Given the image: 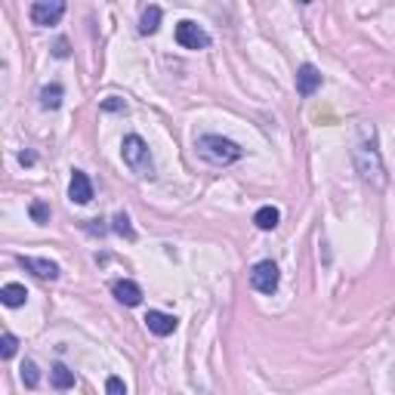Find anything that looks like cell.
<instances>
[{
	"label": "cell",
	"instance_id": "ac0fdd59",
	"mask_svg": "<svg viewBox=\"0 0 395 395\" xmlns=\"http://www.w3.org/2000/svg\"><path fill=\"white\" fill-rule=\"evenodd\" d=\"M22 380H25V386H28V389H34L37 383H40V374H37V364L34 361H25L22 364Z\"/></svg>",
	"mask_w": 395,
	"mask_h": 395
},
{
	"label": "cell",
	"instance_id": "603a6c76",
	"mask_svg": "<svg viewBox=\"0 0 395 395\" xmlns=\"http://www.w3.org/2000/svg\"><path fill=\"white\" fill-rule=\"evenodd\" d=\"M53 53H56V59H65V56H68V40H56Z\"/></svg>",
	"mask_w": 395,
	"mask_h": 395
},
{
	"label": "cell",
	"instance_id": "cb8c5ba5",
	"mask_svg": "<svg viewBox=\"0 0 395 395\" xmlns=\"http://www.w3.org/2000/svg\"><path fill=\"white\" fill-rule=\"evenodd\" d=\"M19 160H22V164H34V154H31V152H22V154H19Z\"/></svg>",
	"mask_w": 395,
	"mask_h": 395
},
{
	"label": "cell",
	"instance_id": "6da1fadb",
	"mask_svg": "<svg viewBox=\"0 0 395 395\" xmlns=\"http://www.w3.org/2000/svg\"><path fill=\"white\" fill-rule=\"evenodd\" d=\"M195 148H198V154H201L204 160H210V164H216V167L235 164V160L241 158V145H238V142L226 139V136H216V133L198 136Z\"/></svg>",
	"mask_w": 395,
	"mask_h": 395
},
{
	"label": "cell",
	"instance_id": "d6986e66",
	"mask_svg": "<svg viewBox=\"0 0 395 395\" xmlns=\"http://www.w3.org/2000/svg\"><path fill=\"white\" fill-rule=\"evenodd\" d=\"M16 349H19V339L12 337V333H3V337H0V355L12 358V355H16Z\"/></svg>",
	"mask_w": 395,
	"mask_h": 395
},
{
	"label": "cell",
	"instance_id": "2e32d148",
	"mask_svg": "<svg viewBox=\"0 0 395 395\" xmlns=\"http://www.w3.org/2000/svg\"><path fill=\"white\" fill-rule=\"evenodd\" d=\"M62 96H65V90H62L59 84L43 86V90H40V105H43V108H59V105H62Z\"/></svg>",
	"mask_w": 395,
	"mask_h": 395
},
{
	"label": "cell",
	"instance_id": "52a82bcc",
	"mask_svg": "<svg viewBox=\"0 0 395 395\" xmlns=\"http://www.w3.org/2000/svg\"><path fill=\"white\" fill-rule=\"evenodd\" d=\"M19 265L28 269L31 275H37L40 281H56L59 278V265L53 259H40V256H19Z\"/></svg>",
	"mask_w": 395,
	"mask_h": 395
},
{
	"label": "cell",
	"instance_id": "5b68a950",
	"mask_svg": "<svg viewBox=\"0 0 395 395\" xmlns=\"http://www.w3.org/2000/svg\"><path fill=\"white\" fill-rule=\"evenodd\" d=\"M65 0H34L31 6V22L40 25V28H49V25H59V19L65 16Z\"/></svg>",
	"mask_w": 395,
	"mask_h": 395
},
{
	"label": "cell",
	"instance_id": "9a60e30c",
	"mask_svg": "<svg viewBox=\"0 0 395 395\" xmlns=\"http://www.w3.org/2000/svg\"><path fill=\"white\" fill-rule=\"evenodd\" d=\"M49 383H53L56 389H74V370H68L65 364H56V368L49 370Z\"/></svg>",
	"mask_w": 395,
	"mask_h": 395
},
{
	"label": "cell",
	"instance_id": "d4e9b609",
	"mask_svg": "<svg viewBox=\"0 0 395 395\" xmlns=\"http://www.w3.org/2000/svg\"><path fill=\"white\" fill-rule=\"evenodd\" d=\"M300 3H312V0H300Z\"/></svg>",
	"mask_w": 395,
	"mask_h": 395
},
{
	"label": "cell",
	"instance_id": "277c9868",
	"mask_svg": "<svg viewBox=\"0 0 395 395\" xmlns=\"http://www.w3.org/2000/svg\"><path fill=\"white\" fill-rule=\"evenodd\" d=\"M278 281H281V272L272 259H263L250 269V284L259 290V294H275L278 290Z\"/></svg>",
	"mask_w": 395,
	"mask_h": 395
},
{
	"label": "cell",
	"instance_id": "7a4b0ae2",
	"mask_svg": "<svg viewBox=\"0 0 395 395\" xmlns=\"http://www.w3.org/2000/svg\"><path fill=\"white\" fill-rule=\"evenodd\" d=\"M121 154H123V164H127L139 179L154 176V160H152V152H148V142L142 139V136H136V133L123 136Z\"/></svg>",
	"mask_w": 395,
	"mask_h": 395
},
{
	"label": "cell",
	"instance_id": "7c38bea8",
	"mask_svg": "<svg viewBox=\"0 0 395 395\" xmlns=\"http://www.w3.org/2000/svg\"><path fill=\"white\" fill-rule=\"evenodd\" d=\"M0 300H3V306L19 309V306H25V300H28V290H25L22 284H3V290H0Z\"/></svg>",
	"mask_w": 395,
	"mask_h": 395
},
{
	"label": "cell",
	"instance_id": "ba28073f",
	"mask_svg": "<svg viewBox=\"0 0 395 395\" xmlns=\"http://www.w3.org/2000/svg\"><path fill=\"white\" fill-rule=\"evenodd\" d=\"M111 294H115V300L121 306H130V309L142 302V287L136 281H130V278H121V281L111 284Z\"/></svg>",
	"mask_w": 395,
	"mask_h": 395
},
{
	"label": "cell",
	"instance_id": "3957f363",
	"mask_svg": "<svg viewBox=\"0 0 395 395\" xmlns=\"http://www.w3.org/2000/svg\"><path fill=\"white\" fill-rule=\"evenodd\" d=\"M352 160H355V170L361 176V182H368L370 189H386V167L380 160V152L374 145H358L352 152Z\"/></svg>",
	"mask_w": 395,
	"mask_h": 395
},
{
	"label": "cell",
	"instance_id": "8fae6325",
	"mask_svg": "<svg viewBox=\"0 0 395 395\" xmlns=\"http://www.w3.org/2000/svg\"><path fill=\"white\" fill-rule=\"evenodd\" d=\"M176 315H167V312H158V309H152V312L145 315V327L154 333V337H170L173 331H176Z\"/></svg>",
	"mask_w": 395,
	"mask_h": 395
},
{
	"label": "cell",
	"instance_id": "30bf717a",
	"mask_svg": "<svg viewBox=\"0 0 395 395\" xmlns=\"http://www.w3.org/2000/svg\"><path fill=\"white\" fill-rule=\"evenodd\" d=\"M318 86H321V71L312 65V62L296 68V93H300V96H312Z\"/></svg>",
	"mask_w": 395,
	"mask_h": 395
},
{
	"label": "cell",
	"instance_id": "44dd1931",
	"mask_svg": "<svg viewBox=\"0 0 395 395\" xmlns=\"http://www.w3.org/2000/svg\"><path fill=\"white\" fill-rule=\"evenodd\" d=\"M105 392H108V395H123V392H127V386H123L121 376H108V380H105Z\"/></svg>",
	"mask_w": 395,
	"mask_h": 395
},
{
	"label": "cell",
	"instance_id": "7402d4cb",
	"mask_svg": "<svg viewBox=\"0 0 395 395\" xmlns=\"http://www.w3.org/2000/svg\"><path fill=\"white\" fill-rule=\"evenodd\" d=\"M102 111H127V102L117 96H108V99H102Z\"/></svg>",
	"mask_w": 395,
	"mask_h": 395
},
{
	"label": "cell",
	"instance_id": "e0dca14e",
	"mask_svg": "<svg viewBox=\"0 0 395 395\" xmlns=\"http://www.w3.org/2000/svg\"><path fill=\"white\" fill-rule=\"evenodd\" d=\"M111 228H115V235H121V238H133V226H130V216L127 213H115V219H111Z\"/></svg>",
	"mask_w": 395,
	"mask_h": 395
},
{
	"label": "cell",
	"instance_id": "ffe728a7",
	"mask_svg": "<svg viewBox=\"0 0 395 395\" xmlns=\"http://www.w3.org/2000/svg\"><path fill=\"white\" fill-rule=\"evenodd\" d=\"M31 219L40 222V226H43V222H49V207H47V204H43V201L31 204Z\"/></svg>",
	"mask_w": 395,
	"mask_h": 395
},
{
	"label": "cell",
	"instance_id": "4fadbf2b",
	"mask_svg": "<svg viewBox=\"0 0 395 395\" xmlns=\"http://www.w3.org/2000/svg\"><path fill=\"white\" fill-rule=\"evenodd\" d=\"M253 222H256V228H263V232H272V228L281 222V210L278 207H259L256 213H253Z\"/></svg>",
	"mask_w": 395,
	"mask_h": 395
},
{
	"label": "cell",
	"instance_id": "5bb4252c",
	"mask_svg": "<svg viewBox=\"0 0 395 395\" xmlns=\"http://www.w3.org/2000/svg\"><path fill=\"white\" fill-rule=\"evenodd\" d=\"M160 28V6H145L142 10V19H139V31L142 34H154Z\"/></svg>",
	"mask_w": 395,
	"mask_h": 395
},
{
	"label": "cell",
	"instance_id": "8992f818",
	"mask_svg": "<svg viewBox=\"0 0 395 395\" xmlns=\"http://www.w3.org/2000/svg\"><path fill=\"white\" fill-rule=\"evenodd\" d=\"M176 43H179V47H185V49H207L210 47V34L201 28V25L182 19V22L176 25Z\"/></svg>",
	"mask_w": 395,
	"mask_h": 395
},
{
	"label": "cell",
	"instance_id": "9c48e42d",
	"mask_svg": "<svg viewBox=\"0 0 395 395\" xmlns=\"http://www.w3.org/2000/svg\"><path fill=\"white\" fill-rule=\"evenodd\" d=\"M68 198L74 204H90L93 201V182L84 170H74L71 173V182H68Z\"/></svg>",
	"mask_w": 395,
	"mask_h": 395
}]
</instances>
